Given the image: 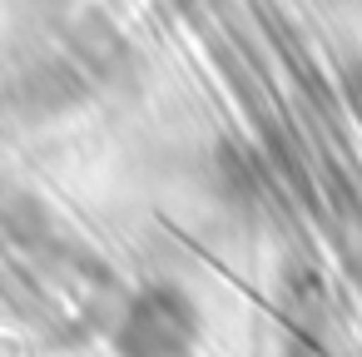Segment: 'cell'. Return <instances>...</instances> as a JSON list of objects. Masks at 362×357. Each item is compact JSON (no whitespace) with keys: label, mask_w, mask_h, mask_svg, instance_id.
<instances>
[{"label":"cell","mask_w":362,"mask_h":357,"mask_svg":"<svg viewBox=\"0 0 362 357\" xmlns=\"http://www.w3.org/2000/svg\"><path fill=\"white\" fill-rule=\"evenodd\" d=\"M342 95H347V105L362 115V55L342 65Z\"/></svg>","instance_id":"obj_4"},{"label":"cell","mask_w":362,"mask_h":357,"mask_svg":"<svg viewBox=\"0 0 362 357\" xmlns=\"http://www.w3.org/2000/svg\"><path fill=\"white\" fill-rule=\"evenodd\" d=\"M70 60L85 70L90 85H124L139 70L134 45L124 40V30L95 6H85L75 16V25H70Z\"/></svg>","instance_id":"obj_3"},{"label":"cell","mask_w":362,"mask_h":357,"mask_svg":"<svg viewBox=\"0 0 362 357\" xmlns=\"http://www.w3.org/2000/svg\"><path fill=\"white\" fill-rule=\"evenodd\" d=\"M194 337V312L174 288H154L144 298H134V308L124 312L119 327V347L129 357H179Z\"/></svg>","instance_id":"obj_2"},{"label":"cell","mask_w":362,"mask_h":357,"mask_svg":"<svg viewBox=\"0 0 362 357\" xmlns=\"http://www.w3.org/2000/svg\"><path fill=\"white\" fill-rule=\"evenodd\" d=\"M85 95H90L85 70L70 55H45L0 85V115L16 119L21 129H35V124H55L70 110H80Z\"/></svg>","instance_id":"obj_1"}]
</instances>
